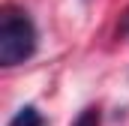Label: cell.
<instances>
[{"label":"cell","instance_id":"cell-3","mask_svg":"<svg viewBox=\"0 0 129 126\" xmlns=\"http://www.w3.org/2000/svg\"><path fill=\"white\" fill-rule=\"evenodd\" d=\"M99 123H102V111H99V105H87V108H81V114L75 117L72 126H99Z\"/></svg>","mask_w":129,"mask_h":126},{"label":"cell","instance_id":"cell-2","mask_svg":"<svg viewBox=\"0 0 129 126\" xmlns=\"http://www.w3.org/2000/svg\"><path fill=\"white\" fill-rule=\"evenodd\" d=\"M9 126H45V117L39 114V108L24 105V108H18V111H15V117L9 120Z\"/></svg>","mask_w":129,"mask_h":126},{"label":"cell","instance_id":"cell-4","mask_svg":"<svg viewBox=\"0 0 129 126\" xmlns=\"http://www.w3.org/2000/svg\"><path fill=\"white\" fill-rule=\"evenodd\" d=\"M117 39H129V6H126V12L120 15V24H117Z\"/></svg>","mask_w":129,"mask_h":126},{"label":"cell","instance_id":"cell-1","mask_svg":"<svg viewBox=\"0 0 129 126\" xmlns=\"http://www.w3.org/2000/svg\"><path fill=\"white\" fill-rule=\"evenodd\" d=\"M36 45H39V33L30 15L21 9H6L0 21V63L9 69L30 60L36 54Z\"/></svg>","mask_w":129,"mask_h":126}]
</instances>
